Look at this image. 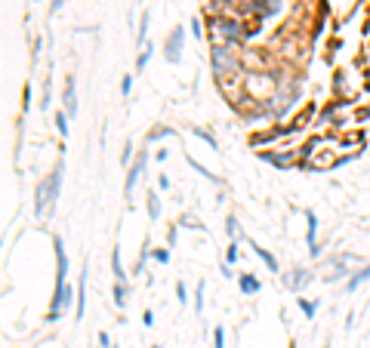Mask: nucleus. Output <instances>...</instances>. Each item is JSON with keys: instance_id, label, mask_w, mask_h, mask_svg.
Segmentation results:
<instances>
[{"instance_id": "f257e3e1", "label": "nucleus", "mask_w": 370, "mask_h": 348, "mask_svg": "<svg viewBox=\"0 0 370 348\" xmlns=\"http://www.w3.org/2000/svg\"><path fill=\"white\" fill-rule=\"evenodd\" d=\"M303 99V77L296 74H287V77H278V87L272 99H268V115H272V120H284L290 115V111L296 108V102Z\"/></svg>"}, {"instance_id": "f03ea898", "label": "nucleus", "mask_w": 370, "mask_h": 348, "mask_svg": "<svg viewBox=\"0 0 370 348\" xmlns=\"http://www.w3.org/2000/svg\"><path fill=\"white\" fill-rule=\"evenodd\" d=\"M207 28H210L213 47H238V44L247 40L244 19H234V16H229V13H223V16H210Z\"/></svg>"}, {"instance_id": "7ed1b4c3", "label": "nucleus", "mask_w": 370, "mask_h": 348, "mask_svg": "<svg viewBox=\"0 0 370 348\" xmlns=\"http://www.w3.org/2000/svg\"><path fill=\"white\" fill-rule=\"evenodd\" d=\"M358 265H364V259H361L358 253H348V250L333 253V256H327L324 265H321V281L324 283H346L348 274H352Z\"/></svg>"}, {"instance_id": "20e7f679", "label": "nucleus", "mask_w": 370, "mask_h": 348, "mask_svg": "<svg viewBox=\"0 0 370 348\" xmlns=\"http://www.w3.org/2000/svg\"><path fill=\"white\" fill-rule=\"evenodd\" d=\"M210 68H213V74H216V81L241 77V56L234 53V47H213L210 49Z\"/></svg>"}, {"instance_id": "39448f33", "label": "nucleus", "mask_w": 370, "mask_h": 348, "mask_svg": "<svg viewBox=\"0 0 370 348\" xmlns=\"http://www.w3.org/2000/svg\"><path fill=\"white\" fill-rule=\"evenodd\" d=\"M281 281H284V287H287L290 293L303 296V290L315 281V272H312V268H305V265H296V268H290L287 274H281Z\"/></svg>"}, {"instance_id": "423d86ee", "label": "nucleus", "mask_w": 370, "mask_h": 348, "mask_svg": "<svg viewBox=\"0 0 370 348\" xmlns=\"http://www.w3.org/2000/svg\"><path fill=\"white\" fill-rule=\"evenodd\" d=\"M182 44H185V25H176L173 31L167 34V40H163V59H167L170 65H179L182 62Z\"/></svg>"}, {"instance_id": "0eeeda50", "label": "nucleus", "mask_w": 370, "mask_h": 348, "mask_svg": "<svg viewBox=\"0 0 370 348\" xmlns=\"http://www.w3.org/2000/svg\"><path fill=\"white\" fill-rule=\"evenodd\" d=\"M305 244H309V256L312 259H321V240H318V213L305 210Z\"/></svg>"}, {"instance_id": "6e6552de", "label": "nucleus", "mask_w": 370, "mask_h": 348, "mask_svg": "<svg viewBox=\"0 0 370 348\" xmlns=\"http://www.w3.org/2000/svg\"><path fill=\"white\" fill-rule=\"evenodd\" d=\"M145 167H148V151H136V160L127 167V182H124V191L127 197L133 194V188H136V182L145 176Z\"/></svg>"}, {"instance_id": "1a4fd4ad", "label": "nucleus", "mask_w": 370, "mask_h": 348, "mask_svg": "<svg viewBox=\"0 0 370 348\" xmlns=\"http://www.w3.org/2000/svg\"><path fill=\"white\" fill-rule=\"evenodd\" d=\"M62 176H65V160L56 163V169L47 176V207L53 210L56 201H59V191H62Z\"/></svg>"}, {"instance_id": "9d476101", "label": "nucleus", "mask_w": 370, "mask_h": 348, "mask_svg": "<svg viewBox=\"0 0 370 348\" xmlns=\"http://www.w3.org/2000/svg\"><path fill=\"white\" fill-rule=\"evenodd\" d=\"M74 317L77 321H83V315H87V265H83L81 272V281H77V293H74Z\"/></svg>"}, {"instance_id": "9b49d317", "label": "nucleus", "mask_w": 370, "mask_h": 348, "mask_svg": "<svg viewBox=\"0 0 370 348\" xmlns=\"http://www.w3.org/2000/svg\"><path fill=\"white\" fill-rule=\"evenodd\" d=\"M367 281H370V262H364V265H358L352 274H348V281L343 283V290H346V293H355V290H358V287H364Z\"/></svg>"}, {"instance_id": "f8f14e48", "label": "nucleus", "mask_w": 370, "mask_h": 348, "mask_svg": "<svg viewBox=\"0 0 370 348\" xmlns=\"http://www.w3.org/2000/svg\"><path fill=\"white\" fill-rule=\"evenodd\" d=\"M250 10H253V16H259V19H272L281 13V0H253Z\"/></svg>"}, {"instance_id": "ddd939ff", "label": "nucleus", "mask_w": 370, "mask_h": 348, "mask_svg": "<svg viewBox=\"0 0 370 348\" xmlns=\"http://www.w3.org/2000/svg\"><path fill=\"white\" fill-rule=\"evenodd\" d=\"M62 105H65V115L74 117L77 115V81L68 77L65 81V96H62Z\"/></svg>"}, {"instance_id": "4468645a", "label": "nucleus", "mask_w": 370, "mask_h": 348, "mask_svg": "<svg viewBox=\"0 0 370 348\" xmlns=\"http://www.w3.org/2000/svg\"><path fill=\"white\" fill-rule=\"evenodd\" d=\"M238 290L241 296H256L262 290V281L256 274H238Z\"/></svg>"}, {"instance_id": "2eb2a0df", "label": "nucleus", "mask_w": 370, "mask_h": 348, "mask_svg": "<svg viewBox=\"0 0 370 348\" xmlns=\"http://www.w3.org/2000/svg\"><path fill=\"white\" fill-rule=\"evenodd\" d=\"M253 253H256V259H259L262 265H266V268H268V272H272V274H278V272H281V262H278V256H275V253H268L266 247L253 244Z\"/></svg>"}, {"instance_id": "dca6fc26", "label": "nucleus", "mask_w": 370, "mask_h": 348, "mask_svg": "<svg viewBox=\"0 0 370 348\" xmlns=\"http://www.w3.org/2000/svg\"><path fill=\"white\" fill-rule=\"evenodd\" d=\"M111 274H115V281L127 283V272H124V262H120V247L118 244L111 247Z\"/></svg>"}, {"instance_id": "f3484780", "label": "nucleus", "mask_w": 370, "mask_h": 348, "mask_svg": "<svg viewBox=\"0 0 370 348\" xmlns=\"http://www.w3.org/2000/svg\"><path fill=\"white\" fill-rule=\"evenodd\" d=\"M145 207H148V219H152V222H158V219H161V197H158V191H148Z\"/></svg>"}, {"instance_id": "a211bd4d", "label": "nucleus", "mask_w": 370, "mask_h": 348, "mask_svg": "<svg viewBox=\"0 0 370 348\" xmlns=\"http://www.w3.org/2000/svg\"><path fill=\"white\" fill-rule=\"evenodd\" d=\"M148 25H152V13H142V22H139V31H136V47L142 49L145 47V38H148Z\"/></svg>"}, {"instance_id": "6ab92c4d", "label": "nucleus", "mask_w": 370, "mask_h": 348, "mask_svg": "<svg viewBox=\"0 0 370 348\" xmlns=\"http://www.w3.org/2000/svg\"><path fill=\"white\" fill-rule=\"evenodd\" d=\"M296 305H300V311L305 317H309V321H315V315H318V299H305V296H300V299H296Z\"/></svg>"}, {"instance_id": "aec40b11", "label": "nucleus", "mask_w": 370, "mask_h": 348, "mask_svg": "<svg viewBox=\"0 0 370 348\" xmlns=\"http://www.w3.org/2000/svg\"><path fill=\"white\" fill-rule=\"evenodd\" d=\"M188 167H191V169H198V173H201V176H204V179H210V182H213V185H223V179H219V176H216V173H210V169H207V167H204V163H198L195 158H188Z\"/></svg>"}, {"instance_id": "412c9836", "label": "nucleus", "mask_w": 370, "mask_h": 348, "mask_svg": "<svg viewBox=\"0 0 370 348\" xmlns=\"http://www.w3.org/2000/svg\"><path fill=\"white\" fill-rule=\"evenodd\" d=\"M111 296H115V305H118V308H124V305H127V296H130V287H127V283H120V281H115V290H111Z\"/></svg>"}, {"instance_id": "4be33fe9", "label": "nucleus", "mask_w": 370, "mask_h": 348, "mask_svg": "<svg viewBox=\"0 0 370 348\" xmlns=\"http://www.w3.org/2000/svg\"><path fill=\"white\" fill-rule=\"evenodd\" d=\"M225 234H229V240H241V222H238V216H232L225 219Z\"/></svg>"}, {"instance_id": "5701e85b", "label": "nucleus", "mask_w": 370, "mask_h": 348, "mask_svg": "<svg viewBox=\"0 0 370 348\" xmlns=\"http://www.w3.org/2000/svg\"><path fill=\"white\" fill-rule=\"evenodd\" d=\"M241 259V240H229V250H225V265H238Z\"/></svg>"}, {"instance_id": "b1692460", "label": "nucleus", "mask_w": 370, "mask_h": 348, "mask_svg": "<svg viewBox=\"0 0 370 348\" xmlns=\"http://www.w3.org/2000/svg\"><path fill=\"white\" fill-rule=\"evenodd\" d=\"M152 56H154V47L152 44H145L139 49V59H136V71H145V65L152 62Z\"/></svg>"}, {"instance_id": "393cba45", "label": "nucleus", "mask_w": 370, "mask_h": 348, "mask_svg": "<svg viewBox=\"0 0 370 348\" xmlns=\"http://www.w3.org/2000/svg\"><path fill=\"white\" fill-rule=\"evenodd\" d=\"M191 133H195V136H198V139H201V142H207V145L213 148V151H216V148H219V142H216V136H213V133H207V130H204V126H191Z\"/></svg>"}, {"instance_id": "a878e982", "label": "nucleus", "mask_w": 370, "mask_h": 348, "mask_svg": "<svg viewBox=\"0 0 370 348\" xmlns=\"http://www.w3.org/2000/svg\"><path fill=\"white\" fill-rule=\"evenodd\" d=\"M173 126H163V124H158V126H154V130L152 133H148V142H158V139H170V136H173Z\"/></svg>"}, {"instance_id": "bb28decb", "label": "nucleus", "mask_w": 370, "mask_h": 348, "mask_svg": "<svg viewBox=\"0 0 370 348\" xmlns=\"http://www.w3.org/2000/svg\"><path fill=\"white\" fill-rule=\"evenodd\" d=\"M53 120H56V130H59V136L65 139V136H68V130H71V126H68V115H65V111H56Z\"/></svg>"}, {"instance_id": "cd10ccee", "label": "nucleus", "mask_w": 370, "mask_h": 348, "mask_svg": "<svg viewBox=\"0 0 370 348\" xmlns=\"http://www.w3.org/2000/svg\"><path fill=\"white\" fill-rule=\"evenodd\" d=\"M355 124H358V126H364V124H370V102L367 105H361V108L358 111H355Z\"/></svg>"}, {"instance_id": "c85d7f7f", "label": "nucleus", "mask_w": 370, "mask_h": 348, "mask_svg": "<svg viewBox=\"0 0 370 348\" xmlns=\"http://www.w3.org/2000/svg\"><path fill=\"white\" fill-rule=\"evenodd\" d=\"M152 259V247H142V253H139V262H136V274H145V262Z\"/></svg>"}, {"instance_id": "c756f323", "label": "nucleus", "mask_w": 370, "mask_h": 348, "mask_svg": "<svg viewBox=\"0 0 370 348\" xmlns=\"http://www.w3.org/2000/svg\"><path fill=\"white\" fill-rule=\"evenodd\" d=\"M152 259L158 262V265H167V262H170V250H167V247H154V250H152Z\"/></svg>"}, {"instance_id": "7c9ffc66", "label": "nucleus", "mask_w": 370, "mask_h": 348, "mask_svg": "<svg viewBox=\"0 0 370 348\" xmlns=\"http://www.w3.org/2000/svg\"><path fill=\"white\" fill-rule=\"evenodd\" d=\"M204 290H207V283H198V290H195V311H198V315H201V311H204Z\"/></svg>"}, {"instance_id": "2f4dec72", "label": "nucleus", "mask_w": 370, "mask_h": 348, "mask_svg": "<svg viewBox=\"0 0 370 348\" xmlns=\"http://www.w3.org/2000/svg\"><path fill=\"white\" fill-rule=\"evenodd\" d=\"M120 163H124V167H130V163H133V139H127V142H124V151H120Z\"/></svg>"}, {"instance_id": "473e14b6", "label": "nucleus", "mask_w": 370, "mask_h": 348, "mask_svg": "<svg viewBox=\"0 0 370 348\" xmlns=\"http://www.w3.org/2000/svg\"><path fill=\"white\" fill-rule=\"evenodd\" d=\"M179 229H195V231H204V225L198 222L195 216H182V219H179Z\"/></svg>"}, {"instance_id": "72a5a7b5", "label": "nucleus", "mask_w": 370, "mask_h": 348, "mask_svg": "<svg viewBox=\"0 0 370 348\" xmlns=\"http://www.w3.org/2000/svg\"><path fill=\"white\" fill-rule=\"evenodd\" d=\"M176 299H179L182 308L188 305V290H185V283H182V281H176Z\"/></svg>"}, {"instance_id": "f704fd0d", "label": "nucleus", "mask_w": 370, "mask_h": 348, "mask_svg": "<svg viewBox=\"0 0 370 348\" xmlns=\"http://www.w3.org/2000/svg\"><path fill=\"white\" fill-rule=\"evenodd\" d=\"M213 348H225V330H223V326L213 330Z\"/></svg>"}, {"instance_id": "c9c22d12", "label": "nucleus", "mask_w": 370, "mask_h": 348, "mask_svg": "<svg viewBox=\"0 0 370 348\" xmlns=\"http://www.w3.org/2000/svg\"><path fill=\"white\" fill-rule=\"evenodd\" d=\"M130 90H133V74H124L120 77V96H130Z\"/></svg>"}, {"instance_id": "e433bc0d", "label": "nucleus", "mask_w": 370, "mask_h": 348, "mask_svg": "<svg viewBox=\"0 0 370 348\" xmlns=\"http://www.w3.org/2000/svg\"><path fill=\"white\" fill-rule=\"evenodd\" d=\"M49 99H53V81H47V83H44V102H40L44 108H49Z\"/></svg>"}, {"instance_id": "4c0bfd02", "label": "nucleus", "mask_w": 370, "mask_h": 348, "mask_svg": "<svg viewBox=\"0 0 370 348\" xmlns=\"http://www.w3.org/2000/svg\"><path fill=\"white\" fill-rule=\"evenodd\" d=\"M142 324H145V326H154V311H152V308L142 311Z\"/></svg>"}, {"instance_id": "58836bf2", "label": "nucleus", "mask_w": 370, "mask_h": 348, "mask_svg": "<svg viewBox=\"0 0 370 348\" xmlns=\"http://www.w3.org/2000/svg\"><path fill=\"white\" fill-rule=\"evenodd\" d=\"M191 34H195V38H198V40H201V38H204V28H201V22H198V19H195V22H191Z\"/></svg>"}, {"instance_id": "ea45409f", "label": "nucleus", "mask_w": 370, "mask_h": 348, "mask_svg": "<svg viewBox=\"0 0 370 348\" xmlns=\"http://www.w3.org/2000/svg\"><path fill=\"white\" fill-rule=\"evenodd\" d=\"M99 345H102V348H115V345H111V336H108V333H99Z\"/></svg>"}, {"instance_id": "a19ab883", "label": "nucleus", "mask_w": 370, "mask_h": 348, "mask_svg": "<svg viewBox=\"0 0 370 348\" xmlns=\"http://www.w3.org/2000/svg\"><path fill=\"white\" fill-rule=\"evenodd\" d=\"M158 188H161V191H170V179H167V176H163V173L158 176Z\"/></svg>"}, {"instance_id": "79ce46f5", "label": "nucleus", "mask_w": 370, "mask_h": 348, "mask_svg": "<svg viewBox=\"0 0 370 348\" xmlns=\"http://www.w3.org/2000/svg\"><path fill=\"white\" fill-rule=\"evenodd\" d=\"M22 99H25V111H28V108H31V83H28V87H25Z\"/></svg>"}, {"instance_id": "37998d69", "label": "nucleus", "mask_w": 370, "mask_h": 348, "mask_svg": "<svg viewBox=\"0 0 370 348\" xmlns=\"http://www.w3.org/2000/svg\"><path fill=\"white\" fill-rule=\"evenodd\" d=\"M176 234H179V229H170V234H167V244H170V247L176 244Z\"/></svg>"}, {"instance_id": "c03bdc74", "label": "nucleus", "mask_w": 370, "mask_h": 348, "mask_svg": "<svg viewBox=\"0 0 370 348\" xmlns=\"http://www.w3.org/2000/svg\"><path fill=\"white\" fill-rule=\"evenodd\" d=\"M223 278H229V281L234 278V274H232V265H225V262H223Z\"/></svg>"}, {"instance_id": "a18cd8bd", "label": "nucleus", "mask_w": 370, "mask_h": 348, "mask_svg": "<svg viewBox=\"0 0 370 348\" xmlns=\"http://www.w3.org/2000/svg\"><path fill=\"white\" fill-rule=\"evenodd\" d=\"M361 31H364L367 38H370V13H367V19H364V28H361Z\"/></svg>"}, {"instance_id": "49530a36", "label": "nucleus", "mask_w": 370, "mask_h": 348, "mask_svg": "<svg viewBox=\"0 0 370 348\" xmlns=\"http://www.w3.org/2000/svg\"><path fill=\"white\" fill-rule=\"evenodd\" d=\"M152 348H163V345H152Z\"/></svg>"}, {"instance_id": "de8ad7c7", "label": "nucleus", "mask_w": 370, "mask_h": 348, "mask_svg": "<svg viewBox=\"0 0 370 348\" xmlns=\"http://www.w3.org/2000/svg\"><path fill=\"white\" fill-rule=\"evenodd\" d=\"M367 49H370V38H367Z\"/></svg>"}, {"instance_id": "09e8293b", "label": "nucleus", "mask_w": 370, "mask_h": 348, "mask_svg": "<svg viewBox=\"0 0 370 348\" xmlns=\"http://www.w3.org/2000/svg\"><path fill=\"white\" fill-rule=\"evenodd\" d=\"M290 348H296V345H290Z\"/></svg>"}, {"instance_id": "8fccbe9b", "label": "nucleus", "mask_w": 370, "mask_h": 348, "mask_svg": "<svg viewBox=\"0 0 370 348\" xmlns=\"http://www.w3.org/2000/svg\"><path fill=\"white\" fill-rule=\"evenodd\" d=\"M115 348H118V345H115Z\"/></svg>"}]
</instances>
